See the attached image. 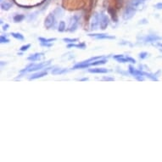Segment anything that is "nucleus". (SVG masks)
<instances>
[{"instance_id":"20","label":"nucleus","mask_w":162,"mask_h":162,"mask_svg":"<svg viewBox=\"0 0 162 162\" xmlns=\"http://www.w3.org/2000/svg\"><path fill=\"white\" fill-rule=\"evenodd\" d=\"M24 18H25V15L23 14H16L14 16V22H21L23 21Z\"/></svg>"},{"instance_id":"29","label":"nucleus","mask_w":162,"mask_h":162,"mask_svg":"<svg viewBox=\"0 0 162 162\" xmlns=\"http://www.w3.org/2000/svg\"><path fill=\"white\" fill-rule=\"evenodd\" d=\"M154 7L158 10H162V3H158L157 4H155Z\"/></svg>"},{"instance_id":"30","label":"nucleus","mask_w":162,"mask_h":162,"mask_svg":"<svg viewBox=\"0 0 162 162\" xmlns=\"http://www.w3.org/2000/svg\"><path fill=\"white\" fill-rule=\"evenodd\" d=\"M103 80H104V81H114V78H110V77H104V78H103Z\"/></svg>"},{"instance_id":"15","label":"nucleus","mask_w":162,"mask_h":162,"mask_svg":"<svg viewBox=\"0 0 162 162\" xmlns=\"http://www.w3.org/2000/svg\"><path fill=\"white\" fill-rule=\"evenodd\" d=\"M88 71L91 73H107L109 70L105 68H96V69H89Z\"/></svg>"},{"instance_id":"2","label":"nucleus","mask_w":162,"mask_h":162,"mask_svg":"<svg viewBox=\"0 0 162 162\" xmlns=\"http://www.w3.org/2000/svg\"><path fill=\"white\" fill-rule=\"evenodd\" d=\"M49 64V62H43V63H40V64H30L29 65H27L24 70H22L21 71L25 72V71H35V70H37L43 69V67L47 66Z\"/></svg>"},{"instance_id":"11","label":"nucleus","mask_w":162,"mask_h":162,"mask_svg":"<svg viewBox=\"0 0 162 162\" xmlns=\"http://www.w3.org/2000/svg\"><path fill=\"white\" fill-rule=\"evenodd\" d=\"M88 36L95 37L97 39H114L115 38V37L107 34H89Z\"/></svg>"},{"instance_id":"6","label":"nucleus","mask_w":162,"mask_h":162,"mask_svg":"<svg viewBox=\"0 0 162 162\" xmlns=\"http://www.w3.org/2000/svg\"><path fill=\"white\" fill-rule=\"evenodd\" d=\"M135 12H136V10L134 8H132L131 5L128 4L125 9V11L123 13L124 20H130L131 18H132L135 14Z\"/></svg>"},{"instance_id":"7","label":"nucleus","mask_w":162,"mask_h":162,"mask_svg":"<svg viewBox=\"0 0 162 162\" xmlns=\"http://www.w3.org/2000/svg\"><path fill=\"white\" fill-rule=\"evenodd\" d=\"M129 72H130L132 76H134L135 77H137V79H138L139 81H143V77L145 75L144 72L135 69V68H133L132 66H129Z\"/></svg>"},{"instance_id":"12","label":"nucleus","mask_w":162,"mask_h":162,"mask_svg":"<svg viewBox=\"0 0 162 162\" xmlns=\"http://www.w3.org/2000/svg\"><path fill=\"white\" fill-rule=\"evenodd\" d=\"M48 75V72L47 71H41V72H37V73H35L33 74L31 77H30V80H34V79H37V78H41V77H43Z\"/></svg>"},{"instance_id":"21","label":"nucleus","mask_w":162,"mask_h":162,"mask_svg":"<svg viewBox=\"0 0 162 162\" xmlns=\"http://www.w3.org/2000/svg\"><path fill=\"white\" fill-rule=\"evenodd\" d=\"M68 48H81V49H84L86 48L85 43H79V44H75V43H72V44H69L67 46Z\"/></svg>"},{"instance_id":"8","label":"nucleus","mask_w":162,"mask_h":162,"mask_svg":"<svg viewBox=\"0 0 162 162\" xmlns=\"http://www.w3.org/2000/svg\"><path fill=\"white\" fill-rule=\"evenodd\" d=\"M109 23H110V20H109L108 16L104 14H100V29L105 30Z\"/></svg>"},{"instance_id":"4","label":"nucleus","mask_w":162,"mask_h":162,"mask_svg":"<svg viewBox=\"0 0 162 162\" xmlns=\"http://www.w3.org/2000/svg\"><path fill=\"white\" fill-rule=\"evenodd\" d=\"M100 26V14L95 13L93 15L92 21H91V24H90V27L91 30H98L99 27Z\"/></svg>"},{"instance_id":"17","label":"nucleus","mask_w":162,"mask_h":162,"mask_svg":"<svg viewBox=\"0 0 162 162\" xmlns=\"http://www.w3.org/2000/svg\"><path fill=\"white\" fill-rule=\"evenodd\" d=\"M68 70L66 69H54L52 70V74L53 75H60V74H64Z\"/></svg>"},{"instance_id":"16","label":"nucleus","mask_w":162,"mask_h":162,"mask_svg":"<svg viewBox=\"0 0 162 162\" xmlns=\"http://www.w3.org/2000/svg\"><path fill=\"white\" fill-rule=\"evenodd\" d=\"M11 3H9V2H7V1L3 2L2 4H1V8H2V10H9L11 8Z\"/></svg>"},{"instance_id":"27","label":"nucleus","mask_w":162,"mask_h":162,"mask_svg":"<svg viewBox=\"0 0 162 162\" xmlns=\"http://www.w3.org/2000/svg\"><path fill=\"white\" fill-rule=\"evenodd\" d=\"M31 47V44H26V45H24V46H22L21 48H20V50L21 51H26L29 48Z\"/></svg>"},{"instance_id":"10","label":"nucleus","mask_w":162,"mask_h":162,"mask_svg":"<svg viewBox=\"0 0 162 162\" xmlns=\"http://www.w3.org/2000/svg\"><path fill=\"white\" fill-rule=\"evenodd\" d=\"M108 13L110 14V17L112 19V21L114 22H117L118 21V16H117V14H116V10L115 8H112V7H110L108 9Z\"/></svg>"},{"instance_id":"1","label":"nucleus","mask_w":162,"mask_h":162,"mask_svg":"<svg viewBox=\"0 0 162 162\" xmlns=\"http://www.w3.org/2000/svg\"><path fill=\"white\" fill-rule=\"evenodd\" d=\"M84 5V0H63V6L67 7V9L76 10L81 9Z\"/></svg>"},{"instance_id":"3","label":"nucleus","mask_w":162,"mask_h":162,"mask_svg":"<svg viewBox=\"0 0 162 162\" xmlns=\"http://www.w3.org/2000/svg\"><path fill=\"white\" fill-rule=\"evenodd\" d=\"M78 23H79V17H78L77 15L72 16L71 19H70V21L69 26H68L67 31H68V32H75V31L77 29Z\"/></svg>"},{"instance_id":"24","label":"nucleus","mask_w":162,"mask_h":162,"mask_svg":"<svg viewBox=\"0 0 162 162\" xmlns=\"http://www.w3.org/2000/svg\"><path fill=\"white\" fill-rule=\"evenodd\" d=\"M123 3H124V0H116V9H121V8H122Z\"/></svg>"},{"instance_id":"33","label":"nucleus","mask_w":162,"mask_h":162,"mask_svg":"<svg viewBox=\"0 0 162 162\" xmlns=\"http://www.w3.org/2000/svg\"><path fill=\"white\" fill-rule=\"evenodd\" d=\"M8 27H9V25H8V24H6V25H4V26H3V29L5 31V30H7V29H8Z\"/></svg>"},{"instance_id":"22","label":"nucleus","mask_w":162,"mask_h":162,"mask_svg":"<svg viewBox=\"0 0 162 162\" xmlns=\"http://www.w3.org/2000/svg\"><path fill=\"white\" fill-rule=\"evenodd\" d=\"M11 35L14 38H16V39H18V40H21V41H23L24 40L23 35L21 34V33H18V32H12Z\"/></svg>"},{"instance_id":"28","label":"nucleus","mask_w":162,"mask_h":162,"mask_svg":"<svg viewBox=\"0 0 162 162\" xmlns=\"http://www.w3.org/2000/svg\"><path fill=\"white\" fill-rule=\"evenodd\" d=\"M147 55H148V54L147 53H145V52H143V53H141L140 54H139V57L141 59H144L147 57Z\"/></svg>"},{"instance_id":"18","label":"nucleus","mask_w":162,"mask_h":162,"mask_svg":"<svg viewBox=\"0 0 162 162\" xmlns=\"http://www.w3.org/2000/svg\"><path fill=\"white\" fill-rule=\"evenodd\" d=\"M38 40L42 43H51L53 41H55L56 38H44V37H39Z\"/></svg>"},{"instance_id":"14","label":"nucleus","mask_w":162,"mask_h":162,"mask_svg":"<svg viewBox=\"0 0 162 162\" xmlns=\"http://www.w3.org/2000/svg\"><path fill=\"white\" fill-rule=\"evenodd\" d=\"M43 57V54L42 53H36L34 54H31L27 59L30 61H36V60H39L40 59Z\"/></svg>"},{"instance_id":"19","label":"nucleus","mask_w":162,"mask_h":162,"mask_svg":"<svg viewBox=\"0 0 162 162\" xmlns=\"http://www.w3.org/2000/svg\"><path fill=\"white\" fill-rule=\"evenodd\" d=\"M158 39H160L159 37L154 36V35H150V36H148V37L145 38V41H146V42H154V41H156V40H158Z\"/></svg>"},{"instance_id":"25","label":"nucleus","mask_w":162,"mask_h":162,"mask_svg":"<svg viewBox=\"0 0 162 162\" xmlns=\"http://www.w3.org/2000/svg\"><path fill=\"white\" fill-rule=\"evenodd\" d=\"M63 41L65 42V43H75V42H77L78 39H77V38H64Z\"/></svg>"},{"instance_id":"31","label":"nucleus","mask_w":162,"mask_h":162,"mask_svg":"<svg viewBox=\"0 0 162 162\" xmlns=\"http://www.w3.org/2000/svg\"><path fill=\"white\" fill-rule=\"evenodd\" d=\"M124 55H122V54H118V55H115L114 56V59H118L121 58V57H123Z\"/></svg>"},{"instance_id":"5","label":"nucleus","mask_w":162,"mask_h":162,"mask_svg":"<svg viewBox=\"0 0 162 162\" xmlns=\"http://www.w3.org/2000/svg\"><path fill=\"white\" fill-rule=\"evenodd\" d=\"M55 24V14L54 13H50L45 19L44 26L47 29H50Z\"/></svg>"},{"instance_id":"32","label":"nucleus","mask_w":162,"mask_h":162,"mask_svg":"<svg viewBox=\"0 0 162 162\" xmlns=\"http://www.w3.org/2000/svg\"><path fill=\"white\" fill-rule=\"evenodd\" d=\"M42 46L50 47V46H52V44H51V43H42Z\"/></svg>"},{"instance_id":"26","label":"nucleus","mask_w":162,"mask_h":162,"mask_svg":"<svg viewBox=\"0 0 162 162\" xmlns=\"http://www.w3.org/2000/svg\"><path fill=\"white\" fill-rule=\"evenodd\" d=\"M0 41H1V43H9V42H10V40H9L8 38H6L5 37H3V36H1Z\"/></svg>"},{"instance_id":"13","label":"nucleus","mask_w":162,"mask_h":162,"mask_svg":"<svg viewBox=\"0 0 162 162\" xmlns=\"http://www.w3.org/2000/svg\"><path fill=\"white\" fill-rule=\"evenodd\" d=\"M118 62L120 63H127V62H130V63H132V64H135L136 63V60L134 59L131 58V57H121V58L116 59Z\"/></svg>"},{"instance_id":"23","label":"nucleus","mask_w":162,"mask_h":162,"mask_svg":"<svg viewBox=\"0 0 162 162\" xmlns=\"http://www.w3.org/2000/svg\"><path fill=\"white\" fill-rule=\"evenodd\" d=\"M65 30V21H60L59 24V27H58V31L62 32Z\"/></svg>"},{"instance_id":"9","label":"nucleus","mask_w":162,"mask_h":162,"mask_svg":"<svg viewBox=\"0 0 162 162\" xmlns=\"http://www.w3.org/2000/svg\"><path fill=\"white\" fill-rule=\"evenodd\" d=\"M143 2H144V0H130L128 4L131 5L135 10H137V9H139L141 5L143 4Z\"/></svg>"}]
</instances>
